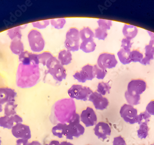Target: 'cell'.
<instances>
[{
	"label": "cell",
	"mask_w": 154,
	"mask_h": 145,
	"mask_svg": "<svg viewBox=\"0 0 154 145\" xmlns=\"http://www.w3.org/2000/svg\"><path fill=\"white\" fill-rule=\"evenodd\" d=\"M76 114L75 101L71 98L60 99L55 102L51 110L50 120L53 124L70 123Z\"/></svg>",
	"instance_id": "obj_1"
},
{
	"label": "cell",
	"mask_w": 154,
	"mask_h": 145,
	"mask_svg": "<svg viewBox=\"0 0 154 145\" xmlns=\"http://www.w3.org/2000/svg\"><path fill=\"white\" fill-rule=\"evenodd\" d=\"M40 77L39 65L20 63L16 72V85L21 89L32 88L38 83Z\"/></svg>",
	"instance_id": "obj_2"
},
{
	"label": "cell",
	"mask_w": 154,
	"mask_h": 145,
	"mask_svg": "<svg viewBox=\"0 0 154 145\" xmlns=\"http://www.w3.org/2000/svg\"><path fill=\"white\" fill-rule=\"evenodd\" d=\"M80 121V115L77 113L72 121L67 124L64 135L67 139L72 140L74 137L79 138L85 133V128Z\"/></svg>",
	"instance_id": "obj_3"
},
{
	"label": "cell",
	"mask_w": 154,
	"mask_h": 145,
	"mask_svg": "<svg viewBox=\"0 0 154 145\" xmlns=\"http://www.w3.org/2000/svg\"><path fill=\"white\" fill-rule=\"evenodd\" d=\"M28 41L31 50L39 53L45 49V42L41 33L36 29L31 30L28 34Z\"/></svg>",
	"instance_id": "obj_4"
},
{
	"label": "cell",
	"mask_w": 154,
	"mask_h": 145,
	"mask_svg": "<svg viewBox=\"0 0 154 145\" xmlns=\"http://www.w3.org/2000/svg\"><path fill=\"white\" fill-rule=\"evenodd\" d=\"M79 31L75 27L70 28L66 35L64 45L66 50L70 52L77 51L80 47Z\"/></svg>",
	"instance_id": "obj_5"
},
{
	"label": "cell",
	"mask_w": 154,
	"mask_h": 145,
	"mask_svg": "<svg viewBox=\"0 0 154 145\" xmlns=\"http://www.w3.org/2000/svg\"><path fill=\"white\" fill-rule=\"evenodd\" d=\"M92 92L91 88L80 84H73L67 91L70 98L83 101L88 100L89 96Z\"/></svg>",
	"instance_id": "obj_6"
},
{
	"label": "cell",
	"mask_w": 154,
	"mask_h": 145,
	"mask_svg": "<svg viewBox=\"0 0 154 145\" xmlns=\"http://www.w3.org/2000/svg\"><path fill=\"white\" fill-rule=\"evenodd\" d=\"M120 115L125 122L130 124L138 122V113L136 108L134 106L125 104L121 107Z\"/></svg>",
	"instance_id": "obj_7"
},
{
	"label": "cell",
	"mask_w": 154,
	"mask_h": 145,
	"mask_svg": "<svg viewBox=\"0 0 154 145\" xmlns=\"http://www.w3.org/2000/svg\"><path fill=\"white\" fill-rule=\"evenodd\" d=\"M118 64L116 55L113 53L105 52L101 53L98 57L97 65L102 69H110L115 68Z\"/></svg>",
	"instance_id": "obj_8"
},
{
	"label": "cell",
	"mask_w": 154,
	"mask_h": 145,
	"mask_svg": "<svg viewBox=\"0 0 154 145\" xmlns=\"http://www.w3.org/2000/svg\"><path fill=\"white\" fill-rule=\"evenodd\" d=\"M147 83L141 79H134L128 83L127 92L131 95H140L146 90Z\"/></svg>",
	"instance_id": "obj_9"
},
{
	"label": "cell",
	"mask_w": 154,
	"mask_h": 145,
	"mask_svg": "<svg viewBox=\"0 0 154 145\" xmlns=\"http://www.w3.org/2000/svg\"><path fill=\"white\" fill-rule=\"evenodd\" d=\"M74 79L80 83H85L95 78L93 65L87 64L83 66L80 71H77L73 75Z\"/></svg>",
	"instance_id": "obj_10"
},
{
	"label": "cell",
	"mask_w": 154,
	"mask_h": 145,
	"mask_svg": "<svg viewBox=\"0 0 154 145\" xmlns=\"http://www.w3.org/2000/svg\"><path fill=\"white\" fill-rule=\"evenodd\" d=\"M12 134L14 137L19 139L29 140L32 137L30 127L22 123L15 124L11 129Z\"/></svg>",
	"instance_id": "obj_11"
},
{
	"label": "cell",
	"mask_w": 154,
	"mask_h": 145,
	"mask_svg": "<svg viewBox=\"0 0 154 145\" xmlns=\"http://www.w3.org/2000/svg\"><path fill=\"white\" fill-rule=\"evenodd\" d=\"M80 121L86 127L93 126L97 123V114L95 110L91 107H87L84 110L80 115Z\"/></svg>",
	"instance_id": "obj_12"
},
{
	"label": "cell",
	"mask_w": 154,
	"mask_h": 145,
	"mask_svg": "<svg viewBox=\"0 0 154 145\" xmlns=\"http://www.w3.org/2000/svg\"><path fill=\"white\" fill-rule=\"evenodd\" d=\"M88 101L93 103L96 109L103 110L106 109L109 105L108 99L97 92H93L89 96Z\"/></svg>",
	"instance_id": "obj_13"
},
{
	"label": "cell",
	"mask_w": 154,
	"mask_h": 145,
	"mask_svg": "<svg viewBox=\"0 0 154 145\" xmlns=\"http://www.w3.org/2000/svg\"><path fill=\"white\" fill-rule=\"evenodd\" d=\"M94 133L98 139L104 140L110 136L111 129L108 123L104 122H100L96 124L94 128Z\"/></svg>",
	"instance_id": "obj_14"
},
{
	"label": "cell",
	"mask_w": 154,
	"mask_h": 145,
	"mask_svg": "<svg viewBox=\"0 0 154 145\" xmlns=\"http://www.w3.org/2000/svg\"><path fill=\"white\" fill-rule=\"evenodd\" d=\"M17 95V92L14 89L8 87L0 88V105L15 101Z\"/></svg>",
	"instance_id": "obj_15"
},
{
	"label": "cell",
	"mask_w": 154,
	"mask_h": 145,
	"mask_svg": "<svg viewBox=\"0 0 154 145\" xmlns=\"http://www.w3.org/2000/svg\"><path fill=\"white\" fill-rule=\"evenodd\" d=\"M47 72L51 75L54 79L58 82H62L66 78L67 76L66 69L60 64L57 65L53 68L48 70Z\"/></svg>",
	"instance_id": "obj_16"
},
{
	"label": "cell",
	"mask_w": 154,
	"mask_h": 145,
	"mask_svg": "<svg viewBox=\"0 0 154 145\" xmlns=\"http://www.w3.org/2000/svg\"><path fill=\"white\" fill-rule=\"evenodd\" d=\"M19 60L23 64L39 65V61L38 58V54L29 52L28 51H24L22 53L19 55Z\"/></svg>",
	"instance_id": "obj_17"
},
{
	"label": "cell",
	"mask_w": 154,
	"mask_h": 145,
	"mask_svg": "<svg viewBox=\"0 0 154 145\" xmlns=\"http://www.w3.org/2000/svg\"><path fill=\"white\" fill-rule=\"evenodd\" d=\"M138 28L134 25L125 24L122 29V33L125 38L128 39L134 38L138 34Z\"/></svg>",
	"instance_id": "obj_18"
},
{
	"label": "cell",
	"mask_w": 154,
	"mask_h": 145,
	"mask_svg": "<svg viewBox=\"0 0 154 145\" xmlns=\"http://www.w3.org/2000/svg\"><path fill=\"white\" fill-rule=\"evenodd\" d=\"M58 59L60 64L63 66L68 65L72 61V57L71 52L67 50H63L60 51L58 55Z\"/></svg>",
	"instance_id": "obj_19"
},
{
	"label": "cell",
	"mask_w": 154,
	"mask_h": 145,
	"mask_svg": "<svg viewBox=\"0 0 154 145\" xmlns=\"http://www.w3.org/2000/svg\"><path fill=\"white\" fill-rule=\"evenodd\" d=\"M27 25L20 26L15 27L12 28L7 31V35L9 37L11 40L14 39L21 40L22 39V29H25Z\"/></svg>",
	"instance_id": "obj_20"
},
{
	"label": "cell",
	"mask_w": 154,
	"mask_h": 145,
	"mask_svg": "<svg viewBox=\"0 0 154 145\" xmlns=\"http://www.w3.org/2000/svg\"><path fill=\"white\" fill-rule=\"evenodd\" d=\"M9 48L14 54L18 56L25 51L24 44L21 40L14 39L12 40L10 43Z\"/></svg>",
	"instance_id": "obj_21"
},
{
	"label": "cell",
	"mask_w": 154,
	"mask_h": 145,
	"mask_svg": "<svg viewBox=\"0 0 154 145\" xmlns=\"http://www.w3.org/2000/svg\"><path fill=\"white\" fill-rule=\"evenodd\" d=\"M97 44L94 40L82 41L80 44L79 49L85 53L93 52L96 50Z\"/></svg>",
	"instance_id": "obj_22"
},
{
	"label": "cell",
	"mask_w": 154,
	"mask_h": 145,
	"mask_svg": "<svg viewBox=\"0 0 154 145\" xmlns=\"http://www.w3.org/2000/svg\"><path fill=\"white\" fill-rule=\"evenodd\" d=\"M131 51L121 48L120 50L118 52V57L121 63L123 65H128L131 63L130 59Z\"/></svg>",
	"instance_id": "obj_23"
},
{
	"label": "cell",
	"mask_w": 154,
	"mask_h": 145,
	"mask_svg": "<svg viewBox=\"0 0 154 145\" xmlns=\"http://www.w3.org/2000/svg\"><path fill=\"white\" fill-rule=\"evenodd\" d=\"M80 39L83 41L94 40V32L89 27H84L79 31Z\"/></svg>",
	"instance_id": "obj_24"
},
{
	"label": "cell",
	"mask_w": 154,
	"mask_h": 145,
	"mask_svg": "<svg viewBox=\"0 0 154 145\" xmlns=\"http://www.w3.org/2000/svg\"><path fill=\"white\" fill-rule=\"evenodd\" d=\"M67 124L60 123L55 125L52 128V133L54 136L62 138L64 136Z\"/></svg>",
	"instance_id": "obj_25"
},
{
	"label": "cell",
	"mask_w": 154,
	"mask_h": 145,
	"mask_svg": "<svg viewBox=\"0 0 154 145\" xmlns=\"http://www.w3.org/2000/svg\"><path fill=\"white\" fill-rule=\"evenodd\" d=\"M154 59V52L149 45L145 47V54L140 63L144 65L150 64V61Z\"/></svg>",
	"instance_id": "obj_26"
},
{
	"label": "cell",
	"mask_w": 154,
	"mask_h": 145,
	"mask_svg": "<svg viewBox=\"0 0 154 145\" xmlns=\"http://www.w3.org/2000/svg\"><path fill=\"white\" fill-rule=\"evenodd\" d=\"M18 107L15 101L9 102L5 104L4 107V114L7 116H11L17 114L16 109Z\"/></svg>",
	"instance_id": "obj_27"
},
{
	"label": "cell",
	"mask_w": 154,
	"mask_h": 145,
	"mask_svg": "<svg viewBox=\"0 0 154 145\" xmlns=\"http://www.w3.org/2000/svg\"><path fill=\"white\" fill-rule=\"evenodd\" d=\"M12 116H7L0 117V126L3 128L11 129L15 125Z\"/></svg>",
	"instance_id": "obj_28"
},
{
	"label": "cell",
	"mask_w": 154,
	"mask_h": 145,
	"mask_svg": "<svg viewBox=\"0 0 154 145\" xmlns=\"http://www.w3.org/2000/svg\"><path fill=\"white\" fill-rule=\"evenodd\" d=\"M110 89L111 86L109 83L104 82H100L98 84L97 92L102 95H105L106 94L109 93Z\"/></svg>",
	"instance_id": "obj_29"
},
{
	"label": "cell",
	"mask_w": 154,
	"mask_h": 145,
	"mask_svg": "<svg viewBox=\"0 0 154 145\" xmlns=\"http://www.w3.org/2000/svg\"><path fill=\"white\" fill-rule=\"evenodd\" d=\"M149 128L148 124H142L139 125V128L137 130V134L138 138L140 139H144L149 135Z\"/></svg>",
	"instance_id": "obj_30"
},
{
	"label": "cell",
	"mask_w": 154,
	"mask_h": 145,
	"mask_svg": "<svg viewBox=\"0 0 154 145\" xmlns=\"http://www.w3.org/2000/svg\"><path fill=\"white\" fill-rule=\"evenodd\" d=\"M125 97L128 104L131 106H136L140 103V95H129L127 91H125Z\"/></svg>",
	"instance_id": "obj_31"
},
{
	"label": "cell",
	"mask_w": 154,
	"mask_h": 145,
	"mask_svg": "<svg viewBox=\"0 0 154 145\" xmlns=\"http://www.w3.org/2000/svg\"><path fill=\"white\" fill-rule=\"evenodd\" d=\"M93 71L95 78L99 80L103 79L107 74V70L100 68L97 64L93 65Z\"/></svg>",
	"instance_id": "obj_32"
},
{
	"label": "cell",
	"mask_w": 154,
	"mask_h": 145,
	"mask_svg": "<svg viewBox=\"0 0 154 145\" xmlns=\"http://www.w3.org/2000/svg\"><path fill=\"white\" fill-rule=\"evenodd\" d=\"M51 25L55 29L60 30L64 27L66 24L65 18H57L50 20Z\"/></svg>",
	"instance_id": "obj_33"
},
{
	"label": "cell",
	"mask_w": 154,
	"mask_h": 145,
	"mask_svg": "<svg viewBox=\"0 0 154 145\" xmlns=\"http://www.w3.org/2000/svg\"><path fill=\"white\" fill-rule=\"evenodd\" d=\"M143 58V54L140 51L134 50L131 51L130 59L131 62H134V63L138 62L140 63Z\"/></svg>",
	"instance_id": "obj_34"
},
{
	"label": "cell",
	"mask_w": 154,
	"mask_h": 145,
	"mask_svg": "<svg viewBox=\"0 0 154 145\" xmlns=\"http://www.w3.org/2000/svg\"><path fill=\"white\" fill-rule=\"evenodd\" d=\"M108 32L107 30H104L99 27L95 30V32H94L95 38L99 40H105L108 37Z\"/></svg>",
	"instance_id": "obj_35"
},
{
	"label": "cell",
	"mask_w": 154,
	"mask_h": 145,
	"mask_svg": "<svg viewBox=\"0 0 154 145\" xmlns=\"http://www.w3.org/2000/svg\"><path fill=\"white\" fill-rule=\"evenodd\" d=\"M151 116L147 113L146 111L142 112L138 114V124L140 125L142 124H148L150 121V118Z\"/></svg>",
	"instance_id": "obj_36"
},
{
	"label": "cell",
	"mask_w": 154,
	"mask_h": 145,
	"mask_svg": "<svg viewBox=\"0 0 154 145\" xmlns=\"http://www.w3.org/2000/svg\"><path fill=\"white\" fill-rule=\"evenodd\" d=\"M53 55L50 52H44L40 54H38V58L40 64L45 66L48 60L50 59Z\"/></svg>",
	"instance_id": "obj_37"
},
{
	"label": "cell",
	"mask_w": 154,
	"mask_h": 145,
	"mask_svg": "<svg viewBox=\"0 0 154 145\" xmlns=\"http://www.w3.org/2000/svg\"><path fill=\"white\" fill-rule=\"evenodd\" d=\"M97 22L99 27L107 31L110 30L111 27L112 26V21L110 20L99 19Z\"/></svg>",
	"instance_id": "obj_38"
},
{
	"label": "cell",
	"mask_w": 154,
	"mask_h": 145,
	"mask_svg": "<svg viewBox=\"0 0 154 145\" xmlns=\"http://www.w3.org/2000/svg\"><path fill=\"white\" fill-rule=\"evenodd\" d=\"M50 24V20H45L32 22V25L33 27L36 28L37 29H44L48 26Z\"/></svg>",
	"instance_id": "obj_39"
},
{
	"label": "cell",
	"mask_w": 154,
	"mask_h": 145,
	"mask_svg": "<svg viewBox=\"0 0 154 145\" xmlns=\"http://www.w3.org/2000/svg\"><path fill=\"white\" fill-rule=\"evenodd\" d=\"M59 64H60V63L58 59L53 56L52 57L48 60L45 66L48 70H49Z\"/></svg>",
	"instance_id": "obj_40"
},
{
	"label": "cell",
	"mask_w": 154,
	"mask_h": 145,
	"mask_svg": "<svg viewBox=\"0 0 154 145\" xmlns=\"http://www.w3.org/2000/svg\"><path fill=\"white\" fill-rule=\"evenodd\" d=\"M132 43L131 40L128 39L126 38H124L122 39L121 43V47L124 50H128L131 51V47H132Z\"/></svg>",
	"instance_id": "obj_41"
},
{
	"label": "cell",
	"mask_w": 154,
	"mask_h": 145,
	"mask_svg": "<svg viewBox=\"0 0 154 145\" xmlns=\"http://www.w3.org/2000/svg\"><path fill=\"white\" fill-rule=\"evenodd\" d=\"M113 145H127V144L123 137L119 136L114 138Z\"/></svg>",
	"instance_id": "obj_42"
},
{
	"label": "cell",
	"mask_w": 154,
	"mask_h": 145,
	"mask_svg": "<svg viewBox=\"0 0 154 145\" xmlns=\"http://www.w3.org/2000/svg\"><path fill=\"white\" fill-rule=\"evenodd\" d=\"M150 116H154V100L150 101L146 106V110Z\"/></svg>",
	"instance_id": "obj_43"
},
{
	"label": "cell",
	"mask_w": 154,
	"mask_h": 145,
	"mask_svg": "<svg viewBox=\"0 0 154 145\" xmlns=\"http://www.w3.org/2000/svg\"><path fill=\"white\" fill-rule=\"evenodd\" d=\"M150 37V40H149V46L150 47L151 50L154 52V33L150 32L149 31H147Z\"/></svg>",
	"instance_id": "obj_44"
},
{
	"label": "cell",
	"mask_w": 154,
	"mask_h": 145,
	"mask_svg": "<svg viewBox=\"0 0 154 145\" xmlns=\"http://www.w3.org/2000/svg\"><path fill=\"white\" fill-rule=\"evenodd\" d=\"M12 119H13L14 122L15 124L17 123H22L23 122V119L21 116L18 114L14 115L12 116Z\"/></svg>",
	"instance_id": "obj_45"
},
{
	"label": "cell",
	"mask_w": 154,
	"mask_h": 145,
	"mask_svg": "<svg viewBox=\"0 0 154 145\" xmlns=\"http://www.w3.org/2000/svg\"><path fill=\"white\" fill-rule=\"evenodd\" d=\"M16 145H28L29 142L28 140L19 139L16 141Z\"/></svg>",
	"instance_id": "obj_46"
},
{
	"label": "cell",
	"mask_w": 154,
	"mask_h": 145,
	"mask_svg": "<svg viewBox=\"0 0 154 145\" xmlns=\"http://www.w3.org/2000/svg\"><path fill=\"white\" fill-rule=\"evenodd\" d=\"M60 142L57 140H52L48 145H60Z\"/></svg>",
	"instance_id": "obj_47"
},
{
	"label": "cell",
	"mask_w": 154,
	"mask_h": 145,
	"mask_svg": "<svg viewBox=\"0 0 154 145\" xmlns=\"http://www.w3.org/2000/svg\"><path fill=\"white\" fill-rule=\"evenodd\" d=\"M28 145H42V144L39 141L34 140L32 142H29Z\"/></svg>",
	"instance_id": "obj_48"
},
{
	"label": "cell",
	"mask_w": 154,
	"mask_h": 145,
	"mask_svg": "<svg viewBox=\"0 0 154 145\" xmlns=\"http://www.w3.org/2000/svg\"><path fill=\"white\" fill-rule=\"evenodd\" d=\"M60 145H74L72 143L68 141H64L60 142Z\"/></svg>",
	"instance_id": "obj_49"
},
{
	"label": "cell",
	"mask_w": 154,
	"mask_h": 145,
	"mask_svg": "<svg viewBox=\"0 0 154 145\" xmlns=\"http://www.w3.org/2000/svg\"><path fill=\"white\" fill-rule=\"evenodd\" d=\"M2 110H3V108H2V105H0V113L2 112Z\"/></svg>",
	"instance_id": "obj_50"
},
{
	"label": "cell",
	"mask_w": 154,
	"mask_h": 145,
	"mask_svg": "<svg viewBox=\"0 0 154 145\" xmlns=\"http://www.w3.org/2000/svg\"><path fill=\"white\" fill-rule=\"evenodd\" d=\"M2 143V140H1V139H0V145H1V144Z\"/></svg>",
	"instance_id": "obj_51"
},
{
	"label": "cell",
	"mask_w": 154,
	"mask_h": 145,
	"mask_svg": "<svg viewBox=\"0 0 154 145\" xmlns=\"http://www.w3.org/2000/svg\"><path fill=\"white\" fill-rule=\"evenodd\" d=\"M45 145H48V144H45Z\"/></svg>",
	"instance_id": "obj_52"
},
{
	"label": "cell",
	"mask_w": 154,
	"mask_h": 145,
	"mask_svg": "<svg viewBox=\"0 0 154 145\" xmlns=\"http://www.w3.org/2000/svg\"><path fill=\"white\" fill-rule=\"evenodd\" d=\"M153 145H154V144H153Z\"/></svg>",
	"instance_id": "obj_53"
},
{
	"label": "cell",
	"mask_w": 154,
	"mask_h": 145,
	"mask_svg": "<svg viewBox=\"0 0 154 145\" xmlns=\"http://www.w3.org/2000/svg\"></svg>",
	"instance_id": "obj_54"
},
{
	"label": "cell",
	"mask_w": 154,
	"mask_h": 145,
	"mask_svg": "<svg viewBox=\"0 0 154 145\" xmlns=\"http://www.w3.org/2000/svg\"></svg>",
	"instance_id": "obj_55"
}]
</instances>
